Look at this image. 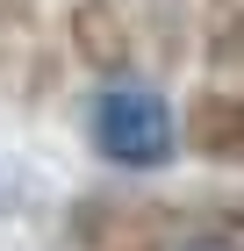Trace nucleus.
<instances>
[{
	"mask_svg": "<svg viewBox=\"0 0 244 251\" xmlns=\"http://www.w3.org/2000/svg\"><path fill=\"white\" fill-rule=\"evenodd\" d=\"M180 144L201 165L244 173V86H201L180 115Z\"/></svg>",
	"mask_w": 244,
	"mask_h": 251,
	"instance_id": "7ed1b4c3",
	"label": "nucleus"
},
{
	"mask_svg": "<svg viewBox=\"0 0 244 251\" xmlns=\"http://www.w3.org/2000/svg\"><path fill=\"white\" fill-rule=\"evenodd\" d=\"M201 36H208V65H244V0H208Z\"/></svg>",
	"mask_w": 244,
	"mask_h": 251,
	"instance_id": "20e7f679",
	"label": "nucleus"
},
{
	"mask_svg": "<svg viewBox=\"0 0 244 251\" xmlns=\"http://www.w3.org/2000/svg\"><path fill=\"white\" fill-rule=\"evenodd\" d=\"M29 15H36V0H0V29H29Z\"/></svg>",
	"mask_w": 244,
	"mask_h": 251,
	"instance_id": "39448f33",
	"label": "nucleus"
},
{
	"mask_svg": "<svg viewBox=\"0 0 244 251\" xmlns=\"http://www.w3.org/2000/svg\"><path fill=\"white\" fill-rule=\"evenodd\" d=\"M65 36H72V58L94 65L101 79H130L136 65V22L122 15V0H72L65 7Z\"/></svg>",
	"mask_w": 244,
	"mask_h": 251,
	"instance_id": "f03ea898",
	"label": "nucleus"
},
{
	"mask_svg": "<svg viewBox=\"0 0 244 251\" xmlns=\"http://www.w3.org/2000/svg\"><path fill=\"white\" fill-rule=\"evenodd\" d=\"M86 136H94V158H108L115 173H165L180 158V115L144 79H108L86 100Z\"/></svg>",
	"mask_w": 244,
	"mask_h": 251,
	"instance_id": "f257e3e1",
	"label": "nucleus"
}]
</instances>
